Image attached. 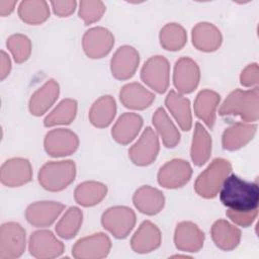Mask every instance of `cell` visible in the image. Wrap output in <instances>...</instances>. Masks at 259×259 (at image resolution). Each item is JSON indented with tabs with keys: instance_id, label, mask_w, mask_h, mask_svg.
I'll list each match as a JSON object with an SVG mask.
<instances>
[{
	"instance_id": "1",
	"label": "cell",
	"mask_w": 259,
	"mask_h": 259,
	"mask_svg": "<svg viewBox=\"0 0 259 259\" xmlns=\"http://www.w3.org/2000/svg\"><path fill=\"white\" fill-rule=\"evenodd\" d=\"M220 200L233 211L246 212L255 210L259 204L258 184L231 174L226 177L220 188Z\"/></svg>"
},
{
	"instance_id": "2",
	"label": "cell",
	"mask_w": 259,
	"mask_h": 259,
	"mask_svg": "<svg viewBox=\"0 0 259 259\" xmlns=\"http://www.w3.org/2000/svg\"><path fill=\"white\" fill-rule=\"evenodd\" d=\"M221 115H240L246 122L258 119V87L233 91L219 109Z\"/></svg>"
},
{
	"instance_id": "3",
	"label": "cell",
	"mask_w": 259,
	"mask_h": 259,
	"mask_svg": "<svg viewBox=\"0 0 259 259\" xmlns=\"http://www.w3.org/2000/svg\"><path fill=\"white\" fill-rule=\"evenodd\" d=\"M76 175V167L73 161L49 162L38 172V182L50 191H60L66 188Z\"/></svg>"
},
{
	"instance_id": "4",
	"label": "cell",
	"mask_w": 259,
	"mask_h": 259,
	"mask_svg": "<svg viewBox=\"0 0 259 259\" xmlns=\"http://www.w3.org/2000/svg\"><path fill=\"white\" fill-rule=\"evenodd\" d=\"M231 170L229 161L221 158L214 159L197 177L194 184L195 191L205 198L214 197Z\"/></svg>"
},
{
	"instance_id": "5",
	"label": "cell",
	"mask_w": 259,
	"mask_h": 259,
	"mask_svg": "<svg viewBox=\"0 0 259 259\" xmlns=\"http://www.w3.org/2000/svg\"><path fill=\"white\" fill-rule=\"evenodd\" d=\"M25 249V231L16 223H6L0 230V259L19 257Z\"/></svg>"
},
{
	"instance_id": "6",
	"label": "cell",
	"mask_w": 259,
	"mask_h": 259,
	"mask_svg": "<svg viewBox=\"0 0 259 259\" xmlns=\"http://www.w3.org/2000/svg\"><path fill=\"white\" fill-rule=\"evenodd\" d=\"M103 228L108 230L118 239L125 238L136 224V214L126 206H114L108 208L101 219Z\"/></svg>"
},
{
	"instance_id": "7",
	"label": "cell",
	"mask_w": 259,
	"mask_h": 259,
	"mask_svg": "<svg viewBox=\"0 0 259 259\" xmlns=\"http://www.w3.org/2000/svg\"><path fill=\"white\" fill-rule=\"evenodd\" d=\"M169 71L168 61L162 56H155L145 63L141 78L144 83L158 93H164L169 85Z\"/></svg>"
},
{
	"instance_id": "8",
	"label": "cell",
	"mask_w": 259,
	"mask_h": 259,
	"mask_svg": "<svg viewBox=\"0 0 259 259\" xmlns=\"http://www.w3.org/2000/svg\"><path fill=\"white\" fill-rule=\"evenodd\" d=\"M159 152L157 134L150 127H146L139 141L128 150V156L133 163L139 166L151 164Z\"/></svg>"
},
{
	"instance_id": "9",
	"label": "cell",
	"mask_w": 259,
	"mask_h": 259,
	"mask_svg": "<svg viewBox=\"0 0 259 259\" xmlns=\"http://www.w3.org/2000/svg\"><path fill=\"white\" fill-rule=\"evenodd\" d=\"M191 167L187 161L174 159L160 168L158 182L166 188H177L187 183L191 177Z\"/></svg>"
},
{
	"instance_id": "10",
	"label": "cell",
	"mask_w": 259,
	"mask_h": 259,
	"mask_svg": "<svg viewBox=\"0 0 259 259\" xmlns=\"http://www.w3.org/2000/svg\"><path fill=\"white\" fill-rule=\"evenodd\" d=\"M78 145V137L67 128L53 130L45 138V149L53 157L70 155L76 151Z\"/></svg>"
},
{
	"instance_id": "11",
	"label": "cell",
	"mask_w": 259,
	"mask_h": 259,
	"mask_svg": "<svg viewBox=\"0 0 259 259\" xmlns=\"http://www.w3.org/2000/svg\"><path fill=\"white\" fill-rule=\"evenodd\" d=\"M29 252L35 258H54L64 252V245L51 231H36L30 236Z\"/></svg>"
},
{
	"instance_id": "12",
	"label": "cell",
	"mask_w": 259,
	"mask_h": 259,
	"mask_svg": "<svg viewBox=\"0 0 259 259\" xmlns=\"http://www.w3.org/2000/svg\"><path fill=\"white\" fill-rule=\"evenodd\" d=\"M110 247V239L105 234L98 233L77 241L72 254L75 258H102L108 254Z\"/></svg>"
},
{
	"instance_id": "13",
	"label": "cell",
	"mask_w": 259,
	"mask_h": 259,
	"mask_svg": "<svg viewBox=\"0 0 259 259\" xmlns=\"http://www.w3.org/2000/svg\"><path fill=\"white\" fill-rule=\"evenodd\" d=\"M114 44V37L103 27H93L83 36V48L90 58H102L107 55Z\"/></svg>"
},
{
	"instance_id": "14",
	"label": "cell",
	"mask_w": 259,
	"mask_h": 259,
	"mask_svg": "<svg viewBox=\"0 0 259 259\" xmlns=\"http://www.w3.org/2000/svg\"><path fill=\"white\" fill-rule=\"evenodd\" d=\"M199 77V68L193 60L189 58H181L176 62L173 81L179 92H192L198 85Z\"/></svg>"
},
{
	"instance_id": "15",
	"label": "cell",
	"mask_w": 259,
	"mask_h": 259,
	"mask_svg": "<svg viewBox=\"0 0 259 259\" xmlns=\"http://www.w3.org/2000/svg\"><path fill=\"white\" fill-rule=\"evenodd\" d=\"M31 176L30 163L23 158L10 159L1 167V182L9 187L25 184L30 181Z\"/></svg>"
},
{
	"instance_id": "16",
	"label": "cell",
	"mask_w": 259,
	"mask_h": 259,
	"mask_svg": "<svg viewBox=\"0 0 259 259\" xmlns=\"http://www.w3.org/2000/svg\"><path fill=\"white\" fill-rule=\"evenodd\" d=\"M140 62L139 53L132 47H120L111 59V72L112 75L119 80L131 78Z\"/></svg>"
},
{
	"instance_id": "17",
	"label": "cell",
	"mask_w": 259,
	"mask_h": 259,
	"mask_svg": "<svg viewBox=\"0 0 259 259\" xmlns=\"http://www.w3.org/2000/svg\"><path fill=\"white\" fill-rule=\"evenodd\" d=\"M65 205L55 201H40L30 204L25 212L26 220L35 227H48L52 225Z\"/></svg>"
},
{
	"instance_id": "18",
	"label": "cell",
	"mask_w": 259,
	"mask_h": 259,
	"mask_svg": "<svg viewBox=\"0 0 259 259\" xmlns=\"http://www.w3.org/2000/svg\"><path fill=\"white\" fill-rule=\"evenodd\" d=\"M204 234L193 223L183 222L177 225L174 242L177 249L186 252H197L203 245Z\"/></svg>"
},
{
	"instance_id": "19",
	"label": "cell",
	"mask_w": 259,
	"mask_h": 259,
	"mask_svg": "<svg viewBox=\"0 0 259 259\" xmlns=\"http://www.w3.org/2000/svg\"><path fill=\"white\" fill-rule=\"evenodd\" d=\"M161 234L159 229L149 221L142 223L132 238L131 245L137 253H148L160 246Z\"/></svg>"
},
{
	"instance_id": "20",
	"label": "cell",
	"mask_w": 259,
	"mask_h": 259,
	"mask_svg": "<svg viewBox=\"0 0 259 259\" xmlns=\"http://www.w3.org/2000/svg\"><path fill=\"white\" fill-rule=\"evenodd\" d=\"M120 101L126 108L145 109L155 100V95L139 83L124 85L119 93Z\"/></svg>"
},
{
	"instance_id": "21",
	"label": "cell",
	"mask_w": 259,
	"mask_h": 259,
	"mask_svg": "<svg viewBox=\"0 0 259 259\" xmlns=\"http://www.w3.org/2000/svg\"><path fill=\"white\" fill-rule=\"evenodd\" d=\"M134 204L143 213L156 214L164 206L165 198L161 191L151 186H143L136 191L133 197Z\"/></svg>"
},
{
	"instance_id": "22",
	"label": "cell",
	"mask_w": 259,
	"mask_h": 259,
	"mask_svg": "<svg viewBox=\"0 0 259 259\" xmlns=\"http://www.w3.org/2000/svg\"><path fill=\"white\" fill-rule=\"evenodd\" d=\"M142 125L143 119L139 114L126 112L119 116L112 127L111 134L117 143L126 145L136 138Z\"/></svg>"
},
{
	"instance_id": "23",
	"label": "cell",
	"mask_w": 259,
	"mask_h": 259,
	"mask_svg": "<svg viewBox=\"0 0 259 259\" xmlns=\"http://www.w3.org/2000/svg\"><path fill=\"white\" fill-rule=\"evenodd\" d=\"M59 85L51 79L45 85L35 91L29 101V110L31 114L39 116L42 115L57 100L59 96Z\"/></svg>"
},
{
	"instance_id": "24",
	"label": "cell",
	"mask_w": 259,
	"mask_h": 259,
	"mask_svg": "<svg viewBox=\"0 0 259 259\" xmlns=\"http://www.w3.org/2000/svg\"><path fill=\"white\" fill-rule=\"evenodd\" d=\"M192 44L199 51L212 52L222 44L220 30L210 23H198L192 29Z\"/></svg>"
},
{
	"instance_id": "25",
	"label": "cell",
	"mask_w": 259,
	"mask_h": 259,
	"mask_svg": "<svg viewBox=\"0 0 259 259\" xmlns=\"http://www.w3.org/2000/svg\"><path fill=\"white\" fill-rule=\"evenodd\" d=\"M165 104L177 120L179 126L183 131H189L192 124L189 99L171 90L165 99Z\"/></svg>"
},
{
	"instance_id": "26",
	"label": "cell",
	"mask_w": 259,
	"mask_h": 259,
	"mask_svg": "<svg viewBox=\"0 0 259 259\" xmlns=\"http://www.w3.org/2000/svg\"><path fill=\"white\" fill-rule=\"evenodd\" d=\"M221 96L211 90L204 89L200 91L194 102V112L196 116L202 119L209 128H212L215 119V109Z\"/></svg>"
},
{
	"instance_id": "27",
	"label": "cell",
	"mask_w": 259,
	"mask_h": 259,
	"mask_svg": "<svg viewBox=\"0 0 259 259\" xmlns=\"http://www.w3.org/2000/svg\"><path fill=\"white\" fill-rule=\"evenodd\" d=\"M257 125L249 123H236L226 128L223 135V147L226 150L234 151L245 146L255 135Z\"/></svg>"
},
{
	"instance_id": "28",
	"label": "cell",
	"mask_w": 259,
	"mask_h": 259,
	"mask_svg": "<svg viewBox=\"0 0 259 259\" xmlns=\"http://www.w3.org/2000/svg\"><path fill=\"white\" fill-rule=\"evenodd\" d=\"M211 237L219 248L229 251L233 250L239 244L241 231L227 221L220 220L211 228Z\"/></svg>"
},
{
	"instance_id": "29",
	"label": "cell",
	"mask_w": 259,
	"mask_h": 259,
	"mask_svg": "<svg viewBox=\"0 0 259 259\" xmlns=\"http://www.w3.org/2000/svg\"><path fill=\"white\" fill-rule=\"evenodd\" d=\"M116 111L114 99L109 96H102L96 100L89 112V118L93 125L97 127L107 126L113 119Z\"/></svg>"
},
{
	"instance_id": "30",
	"label": "cell",
	"mask_w": 259,
	"mask_h": 259,
	"mask_svg": "<svg viewBox=\"0 0 259 259\" xmlns=\"http://www.w3.org/2000/svg\"><path fill=\"white\" fill-rule=\"evenodd\" d=\"M153 124L161 136L165 147L173 148L179 143L180 134L162 107H159L154 113Z\"/></svg>"
},
{
	"instance_id": "31",
	"label": "cell",
	"mask_w": 259,
	"mask_h": 259,
	"mask_svg": "<svg viewBox=\"0 0 259 259\" xmlns=\"http://www.w3.org/2000/svg\"><path fill=\"white\" fill-rule=\"evenodd\" d=\"M210 153L211 139L202 124L196 122L191 146V159L195 165L201 166L208 160Z\"/></svg>"
},
{
	"instance_id": "32",
	"label": "cell",
	"mask_w": 259,
	"mask_h": 259,
	"mask_svg": "<svg viewBox=\"0 0 259 259\" xmlns=\"http://www.w3.org/2000/svg\"><path fill=\"white\" fill-rule=\"evenodd\" d=\"M104 184L95 181H86L79 184L75 190L76 201L83 206H92L99 203L106 195Z\"/></svg>"
},
{
	"instance_id": "33",
	"label": "cell",
	"mask_w": 259,
	"mask_h": 259,
	"mask_svg": "<svg viewBox=\"0 0 259 259\" xmlns=\"http://www.w3.org/2000/svg\"><path fill=\"white\" fill-rule=\"evenodd\" d=\"M18 14L24 22L38 24L50 16V10L45 1H23L18 8Z\"/></svg>"
},
{
	"instance_id": "34",
	"label": "cell",
	"mask_w": 259,
	"mask_h": 259,
	"mask_svg": "<svg viewBox=\"0 0 259 259\" xmlns=\"http://www.w3.org/2000/svg\"><path fill=\"white\" fill-rule=\"evenodd\" d=\"M77 102L74 99H64L44 120L46 126L68 124L76 115Z\"/></svg>"
},
{
	"instance_id": "35",
	"label": "cell",
	"mask_w": 259,
	"mask_h": 259,
	"mask_svg": "<svg viewBox=\"0 0 259 259\" xmlns=\"http://www.w3.org/2000/svg\"><path fill=\"white\" fill-rule=\"evenodd\" d=\"M82 224V211L76 207H70L56 226L57 234L64 239H71L76 236Z\"/></svg>"
},
{
	"instance_id": "36",
	"label": "cell",
	"mask_w": 259,
	"mask_h": 259,
	"mask_svg": "<svg viewBox=\"0 0 259 259\" xmlns=\"http://www.w3.org/2000/svg\"><path fill=\"white\" fill-rule=\"evenodd\" d=\"M187 35L182 26L177 23H169L165 25L160 32V42L165 50H180L186 42Z\"/></svg>"
},
{
	"instance_id": "37",
	"label": "cell",
	"mask_w": 259,
	"mask_h": 259,
	"mask_svg": "<svg viewBox=\"0 0 259 259\" xmlns=\"http://www.w3.org/2000/svg\"><path fill=\"white\" fill-rule=\"evenodd\" d=\"M7 47L13 55L16 63L26 61L30 55L31 44L27 36L23 34H13L7 39Z\"/></svg>"
},
{
	"instance_id": "38",
	"label": "cell",
	"mask_w": 259,
	"mask_h": 259,
	"mask_svg": "<svg viewBox=\"0 0 259 259\" xmlns=\"http://www.w3.org/2000/svg\"><path fill=\"white\" fill-rule=\"evenodd\" d=\"M105 11V7L100 1H82L80 3L79 16L88 25L99 20Z\"/></svg>"
},
{
	"instance_id": "39",
	"label": "cell",
	"mask_w": 259,
	"mask_h": 259,
	"mask_svg": "<svg viewBox=\"0 0 259 259\" xmlns=\"http://www.w3.org/2000/svg\"><path fill=\"white\" fill-rule=\"evenodd\" d=\"M258 213V210H251V211H246V212H237V211H233L228 209L226 214L227 217H229V219H231L232 222H234L235 224L242 226V227H248L250 226L256 219Z\"/></svg>"
},
{
	"instance_id": "40",
	"label": "cell",
	"mask_w": 259,
	"mask_h": 259,
	"mask_svg": "<svg viewBox=\"0 0 259 259\" xmlns=\"http://www.w3.org/2000/svg\"><path fill=\"white\" fill-rule=\"evenodd\" d=\"M241 84L246 87H251L258 84V66L256 63L250 64L248 67L242 71L240 76Z\"/></svg>"
},
{
	"instance_id": "41",
	"label": "cell",
	"mask_w": 259,
	"mask_h": 259,
	"mask_svg": "<svg viewBox=\"0 0 259 259\" xmlns=\"http://www.w3.org/2000/svg\"><path fill=\"white\" fill-rule=\"evenodd\" d=\"M54 12L61 16H67L74 12L75 7H76V2L75 1H53L51 2Z\"/></svg>"
},
{
	"instance_id": "42",
	"label": "cell",
	"mask_w": 259,
	"mask_h": 259,
	"mask_svg": "<svg viewBox=\"0 0 259 259\" xmlns=\"http://www.w3.org/2000/svg\"><path fill=\"white\" fill-rule=\"evenodd\" d=\"M10 68H11L10 59L7 56V54L4 51H2L1 52V79L2 80L9 74Z\"/></svg>"
},
{
	"instance_id": "43",
	"label": "cell",
	"mask_w": 259,
	"mask_h": 259,
	"mask_svg": "<svg viewBox=\"0 0 259 259\" xmlns=\"http://www.w3.org/2000/svg\"><path fill=\"white\" fill-rule=\"evenodd\" d=\"M16 4L15 1H0V13L2 16H5L13 11V7Z\"/></svg>"
}]
</instances>
